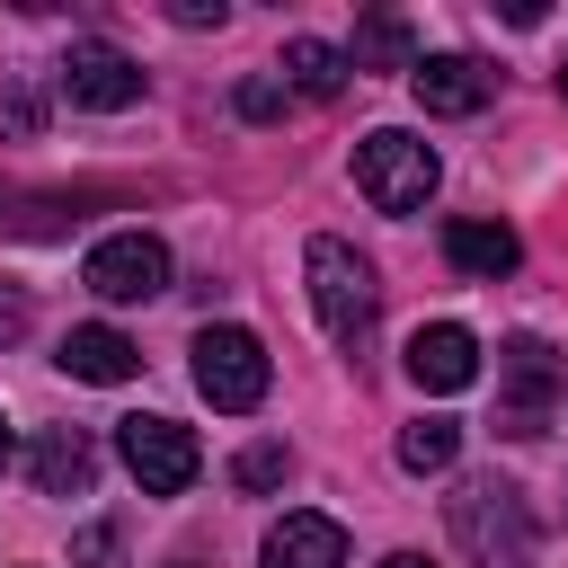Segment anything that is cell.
I'll return each mask as SVG.
<instances>
[{"label": "cell", "instance_id": "obj_1", "mask_svg": "<svg viewBox=\"0 0 568 568\" xmlns=\"http://www.w3.org/2000/svg\"><path fill=\"white\" fill-rule=\"evenodd\" d=\"M302 275H311V311H320V328L337 337V346H364V328H373V302H382V284H373V257H355L346 240H311L302 248Z\"/></svg>", "mask_w": 568, "mask_h": 568}, {"label": "cell", "instance_id": "obj_2", "mask_svg": "<svg viewBox=\"0 0 568 568\" xmlns=\"http://www.w3.org/2000/svg\"><path fill=\"white\" fill-rule=\"evenodd\" d=\"M435 142H417V133H399V124H382V133H364L355 142V186L373 195V213H417L426 195H435Z\"/></svg>", "mask_w": 568, "mask_h": 568}, {"label": "cell", "instance_id": "obj_3", "mask_svg": "<svg viewBox=\"0 0 568 568\" xmlns=\"http://www.w3.org/2000/svg\"><path fill=\"white\" fill-rule=\"evenodd\" d=\"M453 541H462L479 568H524V559H532V515H524V497H515L506 479H470V488L453 497Z\"/></svg>", "mask_w": 568, "mask_h": 568}, {"label": "cell", "instance_id": "obj_4", "mask_svg": "<svg viewBox=\"0 0 568 568\" xmlns=\"http://www.w3.org/2000/svg\"><path fill=\"white\" fill-rule=\"evenodd\" d=\"M266 382H275V364H266V346H257L248 328H231V320L195 328V390H204L213 408L248 417V408L266 399Z\"/></svg>", "mask_w": 568, "mask_h": 568}, {"label": "cell", "instance_id": "obj_5", "mask_svg": "<svg viewBox=\"0 0 568 568\" xmlns=\"http://www.w3.org/2000/svg\"><path fill=\"white\" fill-rule=\"evenodd\" d=\"M115 453H124V470L142 479V497H186L195 470H204V444H195L178 417H124V426H115Z\"/></svg>", "mask_w": 568, "mask_h": 568}, {"label": "cell", "instance_id": "obj_6", "mask_svg": "<svg viewBox=\"0 0 568 568\" xmlns=\"http://www.w3.org/2000/svg\"><path fill=\"white\" fill-rule=\"evenodd\" d=\"M80 284H89L98 302H151V293H169V248H160L151 231H115V240L89 248Z\"/></svg>", "mask_w": 568, "mask_h": 568}, {"label": "cell", "instance_id": "obj_7", "mask_svg": "<svg viewBox=\"0 0 568 568\" xmlns=\"http://www.w3.org/2000/svg\"><path fill=\"white\" fill-rule=\"evenodd\" d=\"M62 98L71 106H89V115H124L133 98H142V62L124 53V44H71L62 53Z\"/></svg>", "mask_w": 568, "mask_h": 568}, {"label": "cell", "instance_id": "obj_8", "mask_svg": "<svg viewBox=\"0 0 568 568\" xmlns=\"http://www.w3.org/2000/svg\"><path fill=\"white\" fill-rule=\"evenodd\" d=\"M497 373H506V435H541V408L559 390V355L541 337H506L497 346Z\"/></svg>", "mask_w": 568, "mask_h": 568}, {"label": "cell", "instance_id": "obj_9", "mask_svg": "<svg viewBox=\"0 0 568 568\" xmlns=\"http://www.w3.org/2000/svg\"><path fill=\"white\" fill-rule=\"evenodd\" d=\"M408 382L435 390V399H444V390H470V382H479V337H470L462 320H426V328L408 337Z\"/></svg>", "mask_w": 568, "mask_h": 568}, {"label": "cell", "instance_id": "obj_10", "mask_svg": "<svg viewBox=\"0 0 568 568\" xmlns=\"http://www.w3.org/2000/svg\"><path fill=\"white\" fill-rule=\"evenodd\" d=\"M408 89H417L426 115H479V106L497 98V71L470 62V53H426V62L408 71Z\"/></svg>", "mask_w": 568, "mask_h": 568}, {"label": "cell", "instance_id": "obj_11", "mask_svg": "<svg viewBox=\"0 0 568 568\" xmlns=\"http://www.w3.org/2000/svg\"><path fill=\"white\" fill-rule=\"evenodd\" d=\"M266 568H346V532H337L328 515L293 506V515L266 524Z\"/></svg>", "mask_w": 568, "mask_h": 568}, {"label": "cell", "instance_id": "obj_12", "mask_svg": "<svg viewBox=\"0 0 568 568\" xmlns=\"http://www.w3.org/2000/svg\"><path fill=\"white\" fill-rule=\"evenodd\" d=\"M71 382H133L142 373V346L124 337V328H106V320H89V328H71L62 337V355H53Z\"/></svg>", "mask_w": 568, "mask_h": 568}, {"label": "cell", "instance_id": "obj_13", "mask_svg": "<svg viewBox=\"0 0 568 568\" xmlns=\"http://www.w3.org/2000/svg\"><path fill=\"white\" fill-rule=\"evenodd\" d=\"M444 257H453L462 275H479V284H497V275H515V257H524V240H515L506 222H479V213H462V222H444Z\"/></svg>", "mask_w": 568, "mask_h": 568}, {"label": "cell", "instance_id": "obj_14", "mask_svg": "<svg viewBox=\"0 0 568 568\" xmlns=\"http://www.w3.org/2000/svg\"><path fill=\"white\" fill-rule=\"evenodd\" d=\"M27 470H36V488H44V497H89V479H98V444H89L80 426H44Z\"/></svg>", "mask_w": 568, "mask_h": 568}, {"label": "cell", "instance_id": "obj_15", "mask_svg": "<svg viewBox=\"0 0 568 568\" xmlns=\"http://www.w3.org/2000/svg\"><path fill=\"white\" fill-rule=\"evenodd\" d=\"M80 222V195H27V186H0V231H18V240H53V231H71Z\"/></svg>", "mask_w": 568, "mask_h": 568}, {"label": "cell", "instance_id": "obj_16", "mask_svg": "<svg viewBox=\"0 0 568 568\" xmlns=\"http://www.w3.org/2000/svg\"><path fill=\"white\" fill-rule=\"evenodd\" d=\"M355 71H417V36H408V18H390V9H373L364 27H355V53H346Z\"/></svg>", "mask_w": 568, "mask_h": 568}, {"label": "cell", "instance_id": "obj_17", "mask_svg": "<svg viewBox=\"0 0 568 568\" xmlns=\"http://www.w3.org/2000/svg\"><path fill=\"white\" fill-rule=\"evenodd\" d=\"M346 71H355V62H346L337 44H320V36H293V44H284V89H302V98H337Z\"/></svg>", "mask_w": 568, "mask_h": 568}, {"label": "cell", "instance_id": "obj_18", "mask_svg": "<svg viewBox=\"0 0 568 568\" xmlns=\"http://www.w3.org/2000/svg\"><path fill=\"white\" fill-rule=\"evenodd\" d=\"M453 462H462V426H453V417H408V426H399V470L435 479V470H453Z\"/></svg>", "mask_w": 568, "mask_h": 568}, {"label": "cell", "instance_id": "obj_19", "mask_svg": "<svg viewBox=\"0 0 568 568\" xmlns=\"http://www.w3.org/2000/svg\"><path fill=\"white\" fill-rule=\"evenodd\" d=\"M284 470H293V453H284V444H248V453H240V462H231V479H240V488H248V497H257V488H275V479H284Z\"/></svg>", "mask_w": 568, "mask_h": 568}, {"label": "cell", "instance_id": "obj_20", "mask_svg": "<svg viewBox=\"0 0 568 568\" xmlns=\"http://www.w3.org/2000/svg\"><path fill=\"white\" fill-rule=\"evenodd\" d=\"M36 124H44L36 89H18V80H9V89H0V133H9V142H36Z\"/></svg>", "mask_w": 568, "mask_h": 568}, {"label": "cell", "instance_id": "obj_21", "mask_svg": "<svg viewBox=\"0 0 568 568\" xmlns=\"http://www.w3.org/2000/svg\"><path fill=\"white\" fill-rule=\"evenodd\" d=\"M240 115H248V124H275V115H284V89H275V80H240Z\"/></svg>", "mask_w": 568, "mask_h": 568}, {"label": "cell", "instance_id": "obj_22", "mask_svg": "<svg viewBox=\"0 0 568 568\" xmlns=\"http://www.w3.org/2000/svg\"><path fill=\"white\" fill-rule=\"evenodd\" d=\"M169 18H178V27H222L231 9H222V0H169Z\"/></svg>", "mask_w": 568, "mask_h": 568}, {"label": "cell", "instance_id": "obj_23", "mask_svg": "<svg viewBox=\"0 0 568 568\" xmlns=\"http://www.w3.org/2000/svg\"><path fill=\"white\" fill-rule=\"evenodd\" d=\"M9 337H27V293H18V284H0V346H9Z\"/></svg>", "mask_w": 568, "mask_h": 568}, {"label": "cell", "instance_id": "obj_24", "mask_svg": "<svg viewBox=\"0 0 568 568\" xmlns=\"http://www.w3.org/2000/svg\"><path fill=\"white\" fill-rule=\"evenodd\" d=\"M106 559H115V532L89 524V532H80V568H106Z\"/></svg>", "mask_w": 568, "mask_h": 568}, {"label": "cell", "instance_id": "obj_25", "mask_svg": "<svg viewBox=\"0 0 568 568\" xmlns=\"http://www.w3.org/2000/svg\"><path fill=\"white\" fill-rule=\"evenodd\" d=\"M9 453H18V435H9V417H0V470H9Z\"/></svg>", "mask_w": 568, "mask_h": 568}, {"label": "cell", "instance_id": "obj_26", "mask_svg": "<svg viewBox=\"0 0 568 568\" xmlns=\"http://www.w3.org/2000/svg\"><path fill=\"white\" fill-rule=\"evenodd\" d=\"M382 568H426V559H417V550H390V559H382Z\"/></svg>", "mask_w": 568, "mask_h": 568}, {"label": "cell", "instance_id": "obj_27", "mask_svg": "<svg viewBox=\"0 0 568 568\" xmlns=\"http://www.w3.org/2000/svg\"><path fill=\"white\" fill-rule=\"evenodd\" d=\"M559 98H568V62H559Z\"/></svg>", "mask_w": 568, "mask_h": 568}]
</instances>
